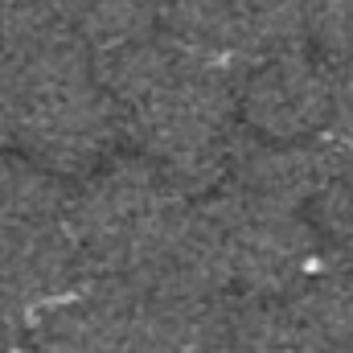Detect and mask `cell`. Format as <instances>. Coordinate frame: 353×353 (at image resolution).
<instances>
[{
    "label": "cell",
    "instance_id": "obj_1",
    "mask_svg": "<svg viewBox=\"0 0 353 353\" xmlns=\"http://www.w3.org/2000/svg\"><path fill=\"white\" fill-rule=\"evenodd\" d=\"M119 107L123 148L161 165L189 193L222 185L239 119V70L181 46L165 29L99 58Z\"/></svg>",
    "mask_w": 353,
    "mask_h": 353
},
{
    "label": "cell",
    "instance_id": "obj_2",
    "mask_svg": "<svg viewBox=\"0 0 353 353\" xmlns=\"http://www.w3.org/2000/svg\"><path fill=\"white\" fill-rule=\"evenodd\" d=\"M8 83L12 152L79 176L123 152L119 107L103 83L99 58L79 37H41L0 46Z\"/></svg>",
    "mask_w": 353,
    "mask_h": 353
},
{
    "label": "cell",
    "instance_id": "obj_3",
    "mask_svg": "<svg viewBox=\"0 0 353 353\" xmlns=\"http://www.w3.org/2000/svg\"><path fill=\"white\" fill-rule=\"evenodd\" d=\"M197 193L161 165L115 152L74 181L66 230L83 263V283H136L181 247Z\"/></svg>",
    "mask_w": 353,
    "mask_h": 353
},
{
    "label": "cell",
    "instance_id": "obj_4",
    "mask_svg": "<svg viewBox=\"0 0 353 353\" xmlns=\"http://www.w3.org/2000/svg\"><path fill=\"white\" fill-rule=\"evenodd\" d=\"M74 181L21 152H0V316L33 321L83 288L66 230Z\"/></svg>",
    "mask_w": 353,
    "mask_h": 353
},
{
    "label": "cell",
    "instance_id": "obj_5",
    "mask_svg": "<svg viewBox=\"0 0 353 353\" xmlns=\"http://www.w3.org/2000/svg\"><path fill=\"white\" fill-rule=\"evenodd\" d=\"M201 210L222 279L234 296H279L321 259V230L300 205L222 185L201 197Z\"/></svg>",
    "mask_w": 353,
    "mask_h": 353
},
{
    "label": "cell",
    "instance_id": "obj_6",
    "mask_svg": "<svg viewBox=\"0 0 353 353\" xmlns=\"http://www.w3.org/2000/svg\"><path fill=\"white\" fill-rule=\"evenodd\" d=\"M161 29L230 70L308 46L300 0H165Z\"/></svg>",
    "mask_w": 353,
    "mask_h": 353
},
{
    "label": "cell",
    "instance_id": "obj_7",
    "mask_svg": "<svg viewBox=\"0 0 353 353\" xmlns=\"http://www.w3.org/2000/svg\"><path fill=\"white\" fill-rule=\"evenodd\" d=\"M333 58L312 46H292L239 70V119L271 140L329 136Z\"/></svg>",
    "mask_w": 353,
    "mask_h": 353
},
{
    "label": "cell",
    "instance_id": "obj_8",
    "mask_svg": "<svg viewBox=\"0 0 353 353\" xmlns=\"http://www.w3.org/2000/svg\"><path fill=\"white\" fill-rule=\"evenodd\" d=\"M21 353H140L123 292L83 283L29 321Z\"/></svg>",
    "mask_w": 353,
    "mask_h": 353
},
{
    "label": "cell",
    "instance_id": "obj_9",
    "mask_svg": "<svg viewBox=\"0 0 353 353\" xmlns=\"http://www.w3.org/2000/svg\"><path fill=\"white\" fill-rule=\"evenodd\" d=\"M70 33L94 58L161 33L165 0H62Z\"/></svg>",
    "mask_w": 353,
    "mask_h": 353
},
{
    "label": "cell",
    "instance_id": "obj_10",
    "mask_svg": "<svg viewBox=\"0 0 353 353\" xmlns=\"http://www.w3.org/2000/svg\"><path fill=\"white\" fill-rule=\"evenodd\" d=\"M312 222H316L321 239L353 230V144L350 140H333V169H329V181H325L321 197L312 201Z\"/></svg>",
    "mask_w": 353,
    "mask_h": 353
},
{
    "label": "cell",
    "instance_id": "obj_11",
    "mask_svg": "<svg viewBox=\"0 0 353 353\" xmlns=\"http://www.w3.org/2000/svg\"><path fill=\"white\" fill-rule=\"evenodd\" d=\"M300 17L312 50L333 62L353 54V0H300Z\"/></svg>",
    "mask_w": 353,
    "mask_h": 353
},
{
    "label": "cell",
    "instance_id": "obj_12",
    "mask_svg": "<svg viewBox=\"0 0 353 353\" xmlns=\"http://www.w3.org/2000/svg\"><path fill=\"white\" fill-rule=\"evenodd\" d=\"M329 136L353 144V54L333 62V115H329Z\"/></svg>",
    "mask_w": 353,
    "mask_h": 353
}]
</instances>
